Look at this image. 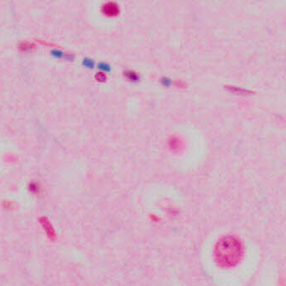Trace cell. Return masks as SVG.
<instances>
[{
    "label": "cell",
    "instance_id": "cell-1",
    "mask_svg": "<svg viewBox=\"0 0 286 286\" xmlns=\"http://www.w3.org/2000/svg\"><path fill=\"white\" fill-rule=\"evenodd\" d=\"M40 222L48 238L51 239V240H54V239H55V229L53 228L50 221H49L46 218H45V217H42V218H40Z\"/></svg>",
    "mask_w": 286,
    "mask_h": 286
},
{
    "label": "cell",
    "instance_id": "cell-2",
    "mask_svg": "<svg viewBox=\"0 0 286 286\" xmlns=\"http://www.w3.org/2000/svg\"><path fill=\"white\" fill-rule=\"evenodd\" d=\"M30 191L34 192V193H37L39 191V186H38L37 184L33 183L30 186Z\"/></svg>",
    "mask_w": 286,
    "mask_h": 286
}]
</instances>
